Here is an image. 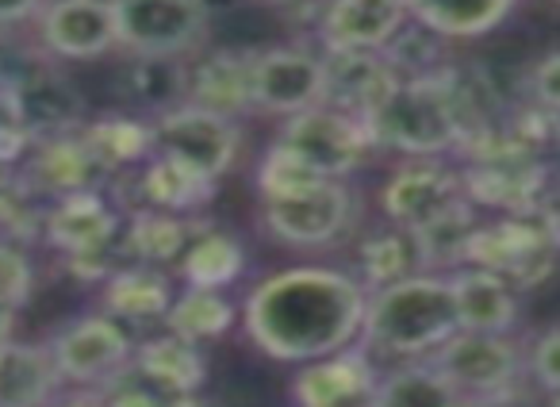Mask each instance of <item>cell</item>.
Wrapping results in <instances>:
<instances>
[{
  "label": "cell",
  "mask_w": 560,
  "mask_h": 407,
  "mask_svg": "<svg viewBox=\"0 0 560 407\" xmlns=\"http://www.w3.org/2000/svg\"><path fill=\"white\" fill-rule=\"evenodd\" d=\"M369 289L358 274L330 266H292L269 274L242 304V330L265 358L284 365L327 358L361 342Z\"/></svg>",
  "instance_id": "cell-1"
},
{
  "label": "cell",
  "mask_w": 560,
  "mask_h": 407,
  "mask_svg": "<svg viewBox=\"0 0 560 407\" xmlns=\"http://www.w3.org/2000/svg\"><path fill=\"white\" fill-rule=\"evenodd\" d=\"M460 330L450 274H415L369 292L361 346L373 358L422 361Z\"/></svg>",
  "instance_id": "cell-2"
},
{
  "label": "cell",
  "mask_w": 560,
  "mask_h": 407,
  "mask_svg": "<svg viewBox=\"0 0 560 407\" xmlns=\"http://www.w3.org/2000/svg\"><path fill=\"white\" fill-rule=\"evenodd\" d=\"M376 150L404 158H445L468 139V119L453 70L427 81H399V89L365 119Z\"/></svg>",
  "instance_id": "cell-3"
},
{
  "label": "cell",
  "mask_w": 560,
  "mask_h": 407,
  "mask_svg": "<svg viewBox=\"0 0 560 407\" xmlns=\"http://www.w3.org/2000/svg\"><path fill=\"white\" fill-rule=\"evenodd\" d=\"M560 231L537 212H514L495 223H480L468 243L465 266H480L511 281L514 289H534L557 269Z\"/></svg>",
  "instance_id": "cell-4"
},
{
  "label": "cell",
  "mask_w": 560,
  "mask_h": 407,
  "mask_svg": "<svg viewBox=\"0 0 560 407\" xmlns=\"http://www.w3.org/2000/svg\"><path fill=\"white\" fill-rule=\"evenodd\" d=\"M119 50L135 58H192L211 35L208 0H112Z\"/></svg>",
  "instance_id": "cell-5"
},
{
  "label": "cell",
  "mask_w": 560,
  "mask_h": 407,
  "mask_svg": "<svg viewBox=\"0 0 560 407\" xmlns=\"http://www.w3.org/2000/svg\"><path fill=\"white\" fill-rule=\"evenodd\" d=\"M358 223V203L346 181H319L296 196L261 200V231L289 251H327Z\"/></svg>",
  "instance_id": "cell-6"
},
{
  "label": "cell",
  "mask_w": 560,
  "mask_h": 407,
  "mask_svg": "<svg viewBox=\"0 0 560 407\" xmlns=\"http://www.w3.org/2000/svg\"><path fill=\"white\" fill-rule=\"evenodd\" d=\"M430 361L460 396L488 404H503L526 373L522 346L511 335H488V330H457L442 350L430 353Z\"/></svg>",
  "instance_id": "cell-7"
},
{
  "label": "cell",
  "mask_w": 560,
  "mask_h": 407,
  "mask_svg": "<svg viewBox=\"0 0 560 407\" xmlns=\"http://www.w3.org/2000/svg\"><path fill=\"white\" fill-rule=\"evenodd\" d=\"M47 346L58 365V376L70 388H104L135 358L131 330L104 312H85L78 319L62 323Z\"/></svg>",
  "instance_id": "cell-8"
},
{
  "label": "cell",
  "mask_w": 560,
  "mask_h": 407,
  "mask_svg": "<svg viewBox=\"0 0 560 407\" xmlns=\"http://www.w3.org/2000/svg\"><path fill=\"white\" fill-rule=\"evenodd\" d=\"M277 142H284L289 150H296L312 170H319L327 181H350L361 165L373 154V135L361 119L346 116L338 108H319L300 112V116L280 124Z\"/></svg>",
  "instance_id": "cell-9"
},
{
  "label": "cell",
  "mask_w": 560,
  "mask_h": 407,
  "mask_svg": "<svg viewBox=\"0 0 560 407\" xmlns=\"http://www.w3.org/2000/svg\"><path fill=\"white\" fill-rule=\"evenodd\" d=\"M154 139L158 154L219 181L242 150V127L238 119L219 116V112L196 108V104H177V108L154 116Z\"/></svg>",
  "instance_id": "cell-10"
},
{
  "label": "cell",
  "mask_w": 560,
  "mask_h": 407,
  "mask_svg": "<svg viewBox=\"0 0 560 407\" xmlns=\"http://www.w3.org/2000/svg\"><path fill=\"white\" fill-rule=\"evenodd\" d=\"M465 200V177L445 158H404V165L392 170V177L381 185L384 220L407 231L442 220Z\"/></svg>",
  "instance_id": "cell-11"
},
{
  "label": "cell",
  "mask_w": 560,
  "mask_h": 407,
  "mask_svg": "<svg viewBox=\"0 0 560 407\" xmlns=\"http://www.w3.org/2000/svg\"><path fill=\"white\" fill-rule=\"evenodd\" d=\"M327 104V58L312 47L254 50V112L292 119Z\"/></svg>",
  "instance_id": "cell-12"
},
{
  "label": "cell",
  "mask_w": 560,
  "mask_h": 407,
  "mask_svg": "<svg viewBox=\"0 0 560 407\" xmlns=\"http://www.w3.org/2000/svg\"><path fill=\"white\" fill-rule=\"evenodd\" d=\"M16 96V112L24 131L32 135V142L39 139H58V135H78L89 124L85 96L81 89L58 70L55 58H47L43 50H35L27 58L24 73L12 85Z\"/></svg>",
  "instance_id": "cell-13"
},
{
  "label": "cell",
  "mask_w": 560,
  "mask_h": 407,
  "mask_svg": "<svg viewBox=\"0 0 560 407\" xmlns=\"http://www.w3.org/2000/svg\"><path fill=\"white\" fill-rule=\"evenodd\" d=\"M39 50L55 62H96L119 50L112 0H47L35 16Z\"/></svg>",
  "instance_id": "cell-14"
},
{
  "label": "cell",
  "mask_w": 560,
  "mask_h": 407,
  "mask_svg": "<svg viewBox=\"0 0 560 407\" xmlns=\"http://www.w3.org/2000/svg\"><path fill=\"white\" fill-rule=\"evenodd\" d=\"M381 388V369L361 342L327 358L304 361L292 376L296 407H373Z\"/></svg>",
  "instance_id": "cell-15"
},
{
  "label": "cell",
  "mask_w": 560,
  "mask_h": 407,
  "mask_svg": "<svg viewBox=\"0 0 560 407\" xmlns=\"http://www.w3.org/2000/svg\"><path fill=\"white\" fill-rule=\"evenodd\" d=\"M124 223H127V216L119 212V203L112 200L104 188L73 193V196H62V200L47 203V216H43V243H47L58 258H78V254H89V251L119 246Z\"/></svg>",
  "instance_id": "cell-16"
},
{
  "label": "cell",
  "mask_w": 560,
  "mask_h": 407,
  "mask_svg": "<svg viewBox=\"0 0 560 407\" xmlns=\"http://www.w3.org/2000/svg\"><path fill=\"white\" fill-rule=\"evenodd\" d=\"M20 173H24L27 188L47 203L108 185V170L101 165V158L93 154L81 131L32 142V150L20 162Z\"/></svg>",
  "instance_id": "cell-17"
},
{
  "label": "cell",
  "mask_w": 560,
  "mask_h": 407,
  "mask_svg": "<svg viewBox=\"0 0 560 407\" xmlns=\"http://www.w3.org/2000/svg\"><path fill=\"white\" fill-rule=\"evenodd\" d=\"M407 24H411L407 0H323L315 39L327 55L384 50Z\"/></svg>",
  "instance_id": "cell-18"
},
{
  "label": "cell",
  "mask_w": 560,
  "mask_h": 407,
  "mask_svg": "<svg viewBox=\"0 0 560 407\" xmlns=\"http://www.w3.org/2000/svg\"><path fill=\"white\" fill-rule=\"evenodd\" d=\"M327 108L365 124L373 112L399 89L396 66L384 58V50H335L327 55Z\"/></svg>",
  "instance_id": "cell-19"
},
{
  "label": "cell",
  "mask_w": 560,
  "mask_h": 407,
  "mask_svg": "<svg viewBox=\"0 0 560 407\" xmlns=\"http://www.w3.org/2000/svg\"><path fill=\"white\" fill-rule=\"evenodd\" d=\"M188 104L231 119L254 112V50L223 47L188 58Z\"/></svg>",
  "instance_id": "cell-20"
},
{
  "label": "cell",
  "mask_w": 560,
  "mask_h": 407,
  "mask_svg": "<svg viewBox=\"0 0 560 407\" xmlns=\"http://www.w3.org/2000/svg\"><path fill=\"white\" fill-rule=\"evenodd\" d=\"M173 300H177L173 277L162 266H147V261H127L101 284V312L119 319L124 327L165 323Z\"/></svg>",
  "instance_id": "cell-21"
},
{
  "label": "cell",
  "mask_w": 560,
  "mask_h": 407,
  "mask_svg": "<svg viewBox=\"0 0 560 407\" xmlns=\"http://www.w3.org/2000/svg\"><path fill=\"white\" fill-rule=\"evenodd\" d=\"M453 300H457L460 330H488L511 335L518 327V289L499 274L480 266H460L450 274Z\"/></svg>",
  "instance_id": "cell-22"
},
{
  "label": "cell",
  "mask_w": 560,
  "mask_h": 407,
  "mask_svg": "<svg viewBox=\"0 0 560 407\" xmlns=\"http://www.w3.org/2000/svg\"><path fill=\"white\" fill-rule=\"evenodd\" d=\"M62 376L47 342H16L0 350V407H55Z\"/></svg>",
  "instance_id": "cell-23"
},
{
  "label": "cell",
  "mask_w": 560,
  "mask_h": 407,
  "mask_svg": "<svg viewBox=\"0 0 560 407\" xmlns=\"http://www.w3.org/2000/svg\"><path fill=\"white\" fill-rule=\"evenodd\" d=\"M131 365L139 373H147L154 384H162L173 396H196L208 384V358L196 342L173 335H150L142 342H135V358Z\"/></svg>",
  "instance_id": "cell-24"
},
{
  "label": "cell",
  "mask_w": 560,
  "mask_h": 407,
  "mask_svg": "<svg viewBox=\"0 0 560 407\" xmlns=\"http://www.w3.org/2000/svg\"><path fill=\"white\" fill-rule=\"evenodd\" d=\"M85 142L93 147V154L101 158V165L108 170V181L116 173L139 170L158 154L154 139V119L150 116H131V112H112V116H96L81 127Z\"/></svg>",
  "instance_id": "cell-25"
},
{
  "label": "cell",
  "mask_w": 560,
  "mask_h": 407,
  "mask_svg": "<svg viewBox=\"0 0 560 407\" xmlns=\"http://www.w3.org/2000/svg\"><path fill=\"white\" fill-rule=\"evenodd\" d=\"M208 228L203 220L192 216H173V212H158V208H142L131 212L124 223V251L127 261H147V266H177L180 254L188 251L200 231Z\"/></svg>",
  "instance_id": "cell-26"
},
{
  "label": "cell",
  "mask_w": 560,
  "mask_h": 407,
  "mask_svg": "<svg viewBox=\"0 0 560 407\" xmlns=\"http://www.w3.org/2000/svg\"><path fill=\"white\" fill-rule=\"evenodd\" d=\"M415 274H427V261H422V251H419V239H415V231L388 223V228L361 235V243H358V281L365 284L369 292L388 289V284L407 281V277H415Z\"/></svg>",
  "instance_id": "cell-27"
},
{
  "label": "cell",
  "mask_w": 560,
  "mask_h": 407,
  "mask_svg": "<svg viewBox=\"0 0 560 407\" xmlns=\"http://www.w3.org/2000/svg\"><path fill=\"white\" fill-rule=\"evenodd\" d=\"M119 93L150 119L188 101V58H135L127 55Z\"/></svg>",
  "instance_id": "cell-28"
},
{
  "label": "cell",
  "mask_w": 560,
  "mask_h": 407,
  "mask_svg": "<svg viewBox=\"0 0 560 407\" xmlns=\"http://www.w3.org/2000/svg\"><path fill=\"white\" fill-rule=\"evenodd\" d=\"M518 0H407L415 24L442 39H480L495 32Z\"/></svg>",
  "instance_id": "cell-29"
},
{
  "label": "cell",
  "mask_w": 560,
  "mask_h": 407,
  "mask_svg": "<svg viewBox=\"0 0 560 407\" xmlns=\"http://www.w3.org/2000/svg\"><path fill=\"white\" fill-rule=\"evenodd\" d=\"M177 277L192 289H219L226 292L242 274H246V246L242 239H234L231 231L219 228H203L200 235L188 243V251L180 254Z\"/></svg>",
  "instance_id": "cell-30"
},
{
  "label": "cell",
  "mask_w": 560,
  "mask_h": 407,
  "mask_svg": "<svg viewBox=\"0 0 560 407\" xmlns=\"http://www.w3.org/2000/svg\"><path fill=\"white\" fill-rule=\"evenodd\" d=\"M238 323V304H234L226 292L219 289H185L177 292L170 315H165V330L188 338V342L203 346V342H219L226 338Z\"/></svg>",
  "instance_id": "cell-31"
},
{
  "label": "cell",
  "mask_w": 560,
  "mask_h": 407,
  "mask_svg": "<svg viewBox=\"0 0 560 407\" xmlns=\"http://www.w3.org/2000/svg\"><path fill=\"white\" fill-rule=\"evenodd\" d=\"M460 392L442 376V369L430 358L422 361H399L396 369L381 373L373 407H453Z\"/></svg>",
  "instance_id": "cell-32"
},
{
  "label": "cell",
  "mask_w": 560,
  "mask_h": 407,
  "mask_svg": "<svg viewBox=\"0 0 560 407\" xmlns=\"http://www.w3.org/2000/svg\"><path fill=\"white\" fill-rule=\"evenodd\" d=\"M319 181H327L319 170L304 162L296 150H289L284 142H269L265 154L257 158L254 185L261 193V200H280V196H296L304 188H315Z\"/></svg>",
  "instance_id": "cell-33"
},
{
  "label": "cell",
  "mask_w": 560,
  "mask_h": 407,
  "mask_svg": "<svg viewBox=\"0 0 560 407\" xmlns=\"http://www.w3.org/2000/svg\"><path fill=\"white\" fill-rule=\"evenodd\" d=\"M32 292H35L32 254H27V246L0 235V307L20 312L24 304H32Z\"/></svg>",
  "instance_id": "cell-34"
},
{
  "label": "cell",
  "mask_w": 560,
  "mask_h": 407,
  "mask_svg": "<svg viewBox=\"0 0 560 407\" xmlns=\"http://www.w3.org/2000/svg\"><path fill=\"white\" fill-rule=\"evenodd\" d=\"M104 404L108 407H180L185 396H173L162 384H154L147 373H139L135 365H127L112 384H104Z\"/></svg>",
  "instance_id": "cell-35"
},
{
  "label": "cell",
  "mask_w": 560,
  "mask_h": 407,
  "mask_svg": "<svg viewBox=\"0 0 560 407\" xmlns=\"http://www.w3.org/2000/svg\"><path fill=\"white\" fill-rule=\"evenodd\" d=\"M526 376L541 392H560V323L545 327L526 350Z\"/></svg>",
  "instance_id": "cell-36"
},
{
  "label": "cell",
  "mask_w": 560,
  "mask_h": 407,
  "mask_svg": "<svg viewBox=\"0 0 560 407\" xmlns=\"http://www.w3.org/2000/svg\"><path fill=\"white\" fill-rule=\"evenodd\" d=\"M27 150H32V135L20 124L12 85H0V158L4 162H24Z\"/></svg>",
  "instance_id": "cell-37"
},
{
  "label": "cell",
  "mask_w": 560,
  "mask_h": 407,
  "mask_svg": "<svg viewBox=\"0 0 560 407\" xmlns=\"http://www.w3.org/2000/svg\"><path fill=\"white\" fill-rule=\"evenodd\" d=\"M529 93H534L537 108H545L549 116H560V50L534 66V73H529Z\"/></svg>",
  "instance_id": "cell-38"
},
{
  "label": "cell",
  "mask_w": 560,
  "mask_h": 407,
  "mask_svg": "<svg viewBox=\"0 0 560 407\" xmlns=\"http://www.w3.org/2000/svg\"><path fill=\"white\" fill-rule=\"evenodd\" d=\"M27 193H32V188H27L24 173H20V162H4V158H0V223L16 212V203L24 200Z\"/></svg>",
  "instance_id": "cell-39"
},
{
  "label": "cell",
  "mask_w": 560,
  "mask_h": 407,
  "mask_svg": "<svg viewBox=\"0 0 560 407\" xmlns=\"http://www.w3.org/2000/svg\"><path fill=\"white\" fill-rule=\"evenodd\" d=\"M43 4H47V0H0V32H4V27L32 24L43 12Z\"/></svg>",
  "instance_id": "cell-40"
},
{
  "label": "cell",
  "mask_w": 560,
  "mask_h": 407,
  "mask_svg": "<svg viewBox=\"0 0 560 407\" xmlns=\"http://www.w3.org/2000/svg\"><path fill=\"white\" fill-rule=\"evenodd\" d=\"M55 407H108L101 388H70L55 399Z\"/></svg>",
  "instance_id": "cell-41"
},
{
  "label": "cell",
  "mask_w": 560,
  "mask_h": 407,
  "mask_svg": "<svg viewBox=\"0 0 560 407\" xmlns=\"http://www.w3.org/2000/svg\"><path fill=\"white\" fill-rule=\"evenodd\" d=\"M12 319H16V312H9V307H0V350L12 342Z\"/></svg>",
  "instance_id": "cell-42"
},
{
  "label": "cell",
  "mask_w": 560,
  "mask_h": 407,
  "mask_svg": "<svg viewBox=\"0 0 560 407\" xmlns=\"http://www.w3.org/2000/svg\"><path fill=\"white\" fill-rule=\"evenodd\" d=\"M180 407H226V404L223 399H211V396H203V392H196V396L180 399Z\"/></svg>",
  "instance_id": "cell-43"
},
{
  "label": "cell",
  "mask_w": 560,
  "mask_h": 407,
  "mask_svg": "<svg viewBox=\"0 0 560 407\" xmlns=\"http://www.w3.org/2000/svg\"><path fill=\"white\" fill-rule=\"evenodd\" d=\"M453 407H499V404H488V399H472V396H460Z\"/></svg>",
  "instance_id": "cell-44"
},
{
  "label": "cell",
  "mask_w": 560,
  "mask_h": 407,
  "mask_svg": "<svg viewBox=\"0 0 560 407\" xmlns=\"http://www.w3.org/2000/svg\"><path fill=\"white\" fill-rule=\"evenodd\" d=\"M265 4H277V9H296V4H307V0H265Z\"/></svg>",
  "instance_id": "cell-45"
},
{
  "label": "cell",
  "mask_w": 560,
  "mask_h": 407,
  "mask_svg": "<svg viewBox=\"0 0 560 407\" xmlns=\"http://www.w3.org/2000/svg\"><path fill=\"white\" fill-rule=\"evenodd\" d=\"M549 407H560V392H552L549 396Z\"/></svg>",
  "instance_id": "cell-46"
}]
</instances>
